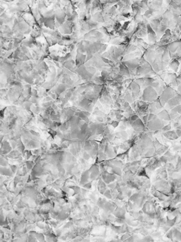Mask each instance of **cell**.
I'll return each instance as SVG.
<instances>
[{"label": "cell", "instance_id": "1", "mask_svg": "<svg viewBox=\"0 0 181 242\" xmlns=\"http://www.w3.org/2000/svg\"><path fill=\"white\" fill-rule=\"evenodd\" d=\"M158 97V93L156 91L153 89V87L151 86H148L146 89L144 90V94H143L142 100L144 101H147V102H153L155 100H156Z\"/></svg>", "mask_w": 181, "mask_h": 242}, {"label": "cell", "instance_id": "2", "mask_svg": "<svg viewBox=\"0 0 181 242\" xmlns=\"http://www.w3.org/2000/svg\"><path fill=\"white\" fill-rule=\"evenodd\" d=\"M164 123H165L164 120H162L156 117L152 120L148 121L146 126L150 131H156V130L162 129L166 125Z\"/></svg>", "mask_w": 181, "mask_h": 242}, {"label": "cell", "instance_id": "3", "mask_svg": "<svg viewBox=\"0 0 181 242\" xmlns=\"http://www.w3.org/2000/svg\"><path fill=\"white\" fill-rule=\"evenodd\" d=\"M176 95V92L174 91L173 90L171 89V88H166L165 90H163V94L160 97V101H161V104L163 106L165 105L166 102H168V101L170 100V99Z\"/></svg>", "mask_w": 181, "mask_h": 242}, {"label": "cell", "instance_id": "4", "mask_svg": "<svg viewBox=\"0 0 181 242\" xmlns=\"http://www.w3.org/2000/svg\"><path fill=\"white\" fill-rule=\"evenodd\" d=\"M132 127L133 128L134 131L139 132V133H142V132L145 131V125L140 117L134 121H132Z\"/></svg>", "mask_w": 181, "mask_h": 242}, {"label": "cell", "instance_id": "5", "mask_svg": "<svg viewBox=\"0 0 181 242\" xmlns=\"http://www.w3.org/2000/svg\"><path fill=\"white\" fill-rule=\"evenodd\" d=\"M102 178L106 184H109L110 182H113L117 178V177L114 174L109 173L106 170H105V171L102 172Z\"/></svg>", "mask_w": 181, "mask_h": 242}, {"label": "cell", "instance_id": "6", "mask_svg": "<svg viewBox=\"0 0 181 242\" xmlns=\"http://www.w3.org/2000/svg\"><path fill=\"white\" fill-rule=\"evenodd\" d=\"M147 31H148V35H147V37H148V40L151 43H154L156 40V36L154 31H153V29L151 27L148 25L147 26Z\"/></svg>", "mask_w": 181, "mask_h": 242}, {"label": "cell", "instance_id": "7", "mask_svg": "<svg viewBox=\"0 0 181 242\" xmlns=\"http://www.w3.org/2000/svg\"><path fill=\"white\" fill-rule=\"evenodd\" d=\"M89 179H90V170H86V171H84L83 173L81 174L80 183L83 186V185L87 183Z\"/></svg>", "mask_w": 181, "mask_h": 242}, {"label": "cell", "instance_id": "8", "mask_svg": "<svg viewBox=\"0 0 181 242\" xmlns=\"http://www.w3.org/2000/svg\"><path fill=\"white\" fill-rule=\"evenodd\" d=\"M104 151L108 158H113L115 156V155H116V153H115L114 150H113V147H111L110 145H108V144H106V147H105Z\"/></svg>", "mask_w": 181, "mask_h": 242}, {"label": "cell", "instance_id": "9", "mask_svg": "<svg viewBox=\"0 0 181 242\" xmlns=\"http://www.w3.org/2000/svg\"><path fill=\"white\" fill-rule=\"evenodd\" d=\"M114 215L117 216V218H123L125 219V210L123 209L122 207H117L116 210H114L113 212Z\"/></svg>", "mask_w": 181, "mask_h": 242}, {"label": "cell", "instance_id": "10", "mask_svg": "<svg viewBox=\"0 0 181 242\" xmlns=\"http://www.w3.org/2000/svg\"><path fill=\"white\" fill-rule=\"evenodd\" d=\"M163 135L166 136V138H168V139L169 140H176L177 138H178V134H176V131H166L165 133L163 134Z\"/></svg>", "mask_w": 181, "mask_h": 242}, {"label": "cell", "instance_id": "11", "mask_svg": "<svg viewBox=\"0 0 181 242\" xmlns=\"http://www.w3.org/2000/svg\"><path fill=\"white\" fill-rule=\"evenodd\" d=\"M86 60V56H84L83 53H78L77 59H76V63H77V65L78 66H81V65H83L84 63Z\"/></svg>", "mask_w": 181, "mask_h": 242}, {"label": "cell", "instance_id": "12", "mask_svg": "<svg viewBox=\"0 0 181 242\" xmlns=\"http://www.w3.org/2000/svg\"><path fill=\"white\" fill-rule=\"evenodd\" d=\"M158 117L162 120H164V121H170V120L169 114L166 110H163L159 112L158 114Z\"/></svg>", "mask_w": 181, "mask_h": 242}, {"label": "cell", "instance_id": "13", "mask_svg": "<svg viewBox=\"0 0 181 242\" xmlns=\"http://www.w3.org/2000/svg\"><path fill=\"white\" fill-rule=\"evenodd\" d=\"M98 190H99V192L101 193V194L104 195V193L107 190L106 183L104 182V181H103L102 180H100L99 182H98Z\"/></svg>", "mask_w": 181, "mask_h": 242}, {"label": "cell", "instance_id": "14", "mask_svg": "<svg viewBox=\"0 0 181 242\" xmlns=\"http://www.w3.org/2000/svg\"><path fill=\"white\" fill-rule=\"evenodd\" d=\"M1 173H2V175H5V176H12L13 171H12V169H9V168H6V166H5V168H3V166H2Z\"/></svg>", "mask_w": 181, "mask_h": 242}, {"label": "cell", "instance_id": "15", "mask_svg": "<svg viewBox=\"0 0 181 242\" xmlns=\"http://www.w3.org/2000/svg\"><path fill=\"white\" fill-rule=\"evenodd\" d=\"M29 234H33V237H36L38 241H45V240L42 233H37L35 232V231H30V232H29Z\"/></svg>", "mask_w": 181, "mask_h": 242}, {"label": "cell", "instance_id": "16", "mask_svg": "<svg viewBox=\"0 0 181 242\" xmlns=\"http://www.w3.org/2000/svg\"><path fill=\"white\" fill-rule=\"evenodd\" d=\"M26 168L28 169V170L32 169L33 167V165H34V163H33V161H28L26 162Z\"/></svg>", "mask_w": 181, "mask_h": 242}, {"label": "cell", "instance_id": "17", "mask_svg": "<svg viewBox=\"0 0 181 242\" xmlns=\"http://www.w3.org/2000/svg\"><path fill=\"white\" fill-rule=\"evenodd\" d=\"M105 196H106L107 198H108V199H112V194H111V191L110 190H107L106 192L104 193V194Z\"/></svg>", "mask_w": 181, "mask_h": 242}, {"label": "cell", "instance_id": "18", "mask_svg": "<svg viewBox=\"0 0 181 242\" xmlns=\"http://www.w3.org/2000/svg\"><path fill=\"white\" fill-rule=\"evenodd\" d=\"M170 129H171V125H170V124H166V125L164 126L163 128H162L161 130L163 132H166V131H170Z\"/></svg>", "mask_w": 181, "mask_h": 242}, {"label": "cell", "instance_id": "19", "mask_svg": "<svg viewBox=\"0 0 181 242\" xmlns=\"http://www.w3.org/2000/svg\"><path fill=\"white\" fill-rule=\"evenodd\" d=\"M91 157L90 155L88 152H84L83 154V158L85 160V161H88L90 159V158Z\"/></svg>", "mask_w": 181, "mask_h": 242}, {"label": "cell", "instance_id": "20", "mask_svg": "<svg viewBox=\"0 0 181 242\" xmlns=\"http://www.w3.org/2000/svg\"><path fill=\"white\" fill-rule=\"evenodd\" d=\"M8 165V161L5 160L3 157L1 158V165L2 166H7Z\"/></svg>", "mask_w": 181, "mask_h": 242}, {"label": "cell", "instance_id": "21", "mask_svg": "<svg viewBox=\"0 0 181 242\" xmlns=\"http://www.w3.org/2000/svg\"><path fill=\"white\" fill-rule=\"evenodd\" d=\"M166 237H167L168 238H170V239L173 240V230H170L169 232L166 234Z\"/></svg>", "mask_w": 181, "mask_h": 242}, {"label": "cell", "instance_id": "22", "mask_svg": "<svg viewBox=\"0 0 181 242\" xmlns=\"http://www.w3.org/2000/svg\"><path fill=\"white\" fill-rule=\"evenodd\" d=\"M129 237H130V235L128 234V233H125V234L123 235V237H122V238H121V240L122 241H125V240L127 239V238H129Z\"/></svg>", "mask_w": 181, "mask_h": 242}, {"label": "cell", "instance_id": "23", "mask_svg": "<svg viewBox=\"0 0 181 242\" xmlns=\"http://www.w3.org/2000/svg\"><path fill=\"white\" fill-rule=\"evenodd\" d=\"M83 187L84 188L88 189V190H89V189H90V188H91V183H90V182H87V183L83 185Z\"/></svg>", "mask_w": 181, "mask_h": 242}, {"label": "cell", "instance_id": "24", "mask_svg": "<svg viewBox=\"0 0 181 242\" xmlns=\"http://www.w3.org/2000/svg\"><path fill=\"white\" fill-rule=\"evenodd\" d=\"M111 125L113 126V128H116L117 127V126L119 125V122L118 121H113L112 123H111Z\"/></svg>", "mask_w": 181, "mask_h": 242}, {"label": "cell", "instance_id": "25", "mask_svg": "<svg viewBox=\"0 0 181 242\" xmlns=\"http://www.w3.org/2000/svg\"><path fill=\"white\" fill-rule=\"evenodd\" d=\"M141 241H153V239L152 238H151V237H149V236H148V237H144V238L143 239H141Z\"/></svg>", "mask_w": 181, "mask_h": 242}, {"label": "cell", "instance_id": "26", "mask_svg": "<svg viewBox=\"0 0 181 242\" xmlns=\"http://www.w3.org/2000/svg\"><path fill=\"white\" fill-rule=\"evenodd\" d=\"M11 169L13 172H16V170H17V166L16 165H12L11 166Z\"/></svg>", "mask_w": 181, "mask_h": 242}, {"label": "cell", "instance_id": "27", "mask_svg": "<svg viewBox=\"0 0 181 242\" xmlns=\"http://www.w3.org/2000/svg\"><path fill=\"white\" fill-rule=\"evenodd\" d=\"M176 134H178V137H180V136H181V129H176Z\"/></svg>", "mask_w": 181, "mask_h": 242}, {"label": "cell", "instance_id": "28", "mask_svg": "<svg viewBox=\"0 0 181 242\" xmlns=\"http://www.w3.org/2000/svg\"><path fill=\"white\" fill-rule=\"evenodd\" d=\"M5 1H7V2H12L13 0H5Z\"/></svg>", "mask_w": 181, "mask_h": 242}]
</instances>
